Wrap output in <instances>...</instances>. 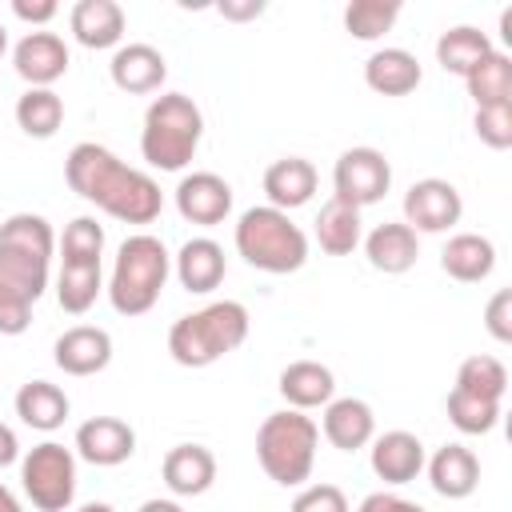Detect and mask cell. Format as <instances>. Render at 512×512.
I'll return each mask as SVG.
<instances>
[{
	"instance_id": "1",
	"label": "cell",
	"mask_w": 512,
	"mask_h": 512,
	"mask_svg": "<svg viewBox=\"0 0 512 512\" xmlns=\"http://www.w3.org/2000/svg\"><path fill=\"white\" fill-rule=\"evenodd\" d=\"M64 176L76 196L124 224H152L160 216V188L144 172L124 168L100 144H76L64 160Z\"/></svg>"
},
{
	"instance_id": "2",
	"label": "cell",
	"mask_w": 512,
	"mask_h": 512,
	"mask_svg": "<svg viewBox=\"0 0 512 512\" xmlns=\"http://www.w3.org/2000/svg\"><path fill=\"white\" fill-rule=\"evenodd\" d=\"M248 336V312L236 300L208 304L192 316H180L168 332V352L184 368H208L220 356L236 352Z\"/></svg>"
},
{
	"instance_id": "3",
	"label": "cell",
	"mask_w": 512,
	"mask_h": 512,
	"mask_svg": "<svg viewBox=\"0 0 512 512\" xmlns=\"http://www.w3.org/2000/svg\"><path fill=\"white\" fill-rule=\"evenodd\" d=\"M204 132V116L200 108L184 96V92H168L156 96L152 108L144 112V136H140V152L152 168L176 172L196 156Z\"/></svg>"
},
{
	"instance_id": "4",
	"label": "cell",
	"mask_w": 512,
	"mask_h": 512,
	"mask_svg": "<svg viewBox=\"0 0 512 512\" xmlns=\"http://www.w3.org/2000/svg\"><path fill=\"white\" fill-rule=\"evenodd\" d=\"M236 252L272 276L296 272L308 260V236L288 220V212L280 208H248L236 224Z\"/></svg>"
},
{
	"instance_id": "5",
	"label": "cell",
	"mask_w": 512,
	"mask_h": 512,
	"mask_svg": "<svg viewBox=\"0 0 512 512\" xmlns=\"http://www.w3.org/2000/svg\"><path fill=\"white\" fill-rule=\"evenodd\" d=\"M316 440H320V428L308 416H300L296 408L292 412H272L256 432V460L268 472V480H276L284 488H296L312 472Z\"/></svg>"
},
{
	"instance_id": "6",
	"label": "cell",
	"mask_w": 512,
	"mask_h": 512,
	"mask_svg": "<svg viewBox=\"0 0 512 512\" xmlns=\"http://www.w3.org/2000/svg\"><path fill=\"white\" fill-rule=\"evenodd\" d=\"M164 280H168V252H164V244L156 236L124 240L120 256H116V268H112V284H108L112 308L120 316H144L160 300Z\"/></svg>"
},
{
	"instance_id": "7",
	"label": "cell",
	"mask_w": 512,
	"mask_h": 512,
	"mask_svg": "<svg viewBox=\"0 0 512 512\" xmlns=\"http://www.w3.org/2000/svg\"><path fill=\"white\" fill-rule=\"evenodd\" d=\"M24 492L40 512H64L76 492V460L64 444H36L20 468Z\"/></svg>"
},
{
	"instance_id": "8",
	"label": "cell",
	"mask_w": 512,
	"mask_h": 512,
	"mask_svg": "<svg viewBox=\"0 0 512 512\" xmlns=\"http://www.w3.org/2000/svg\"><path fill=\"white\" fill-rule=\"evenodd\" d=\"M332 184H336V200L364 208V204L384 200V192L392 184V168H388L384 152H376V148H348L336 160Z\"/></svg>"
},
{
	"instance_id": "9",
	"label": "cell",
	"mask_w": 512,
	"mask_h": 512,
	"mask_svg": "<svg viewBox=\"0 0 512 512\" xmlns=\"http://www.w3.org/2000/svg\"><path fill=\"white\" fill-rule=\"evenodd\" d=\"M460 212H464L460 192L448 180H436V176L416 180L408 188V196H404V220H408L412 232L416 228L420 232H444V228H452L460 220Z\"/></svg>"
},
{
	"instance_id": "10",
	"label": "cell",
	"mask_w": 512,
	"mask_h": 512,
	"mask_svg": "<svg viewBox=\"0 0 512 512\" xmlns=\"http://www.w3.org/2000/svg\"><path fill=\"white\" fill-rule=\"evenodd\" d=\"M76 452L96 468H116L136 452V432L116 416H92L76 428Z\"/></svg>"
},
{
	"instance_id": "11",
	"label": "cell",
	"mask_w": 512,
	"mask_h": 512,
	"mask_svg": "<svg viewBox=\"0 0 512 512\" xmlns=\"http://www.w3.org/2000/svg\"><path fill=\"white\" fill-rule=\"evenodd\" d=\"M176 208H180L184 220L212 228L232 212V188L216 172H192L176 188Z\"/></svg>"
},
{
	"instance_id": "12",
	"label": "cell",
	"mask_w": 512,
	"mask_h": 512,
	"mask_svg": "<svg viewBox=\"0 0 512 512\" xmlns=\"http://www.w3.org/2000/svg\"><path fill=\"white\" fill-rule=\"evenodd\" d=\"M16 72L36 84V88H48L52 80H60L68 72V48L60 36L52 32H28L20 44H16Z\"/></svg>"
},
{
	"instance_id": "13",
	"label": "cell",
	"mask_w": 512,
	"mask_h": 512,
	"mask_svg": "<svg viewBox=\"0 0 512 512\" xmlns=\"http://www.w3.org/2000/svg\"><path fill=\"white\" fill-rule=\"evenodd\" d=\"M108 360H112V336L104 328L80 324L56 340V364L68 376H92V372L108 368Z\"/></svg>"
},
{
	"instance_id": "14",
	"label": "cell",
	"mask_w": 512,
	"mask_h": 512,
	"mask_svg": "<svg viewBox=\"0 0 512 512\" xmlns=\"http://www.w3.org/2000/svg\"><path fill=\"white\" fill-rule=\"evenodd\" d=\"M164 76H168V64L152 44H128L112 56V84L128 96L156 92L164 84Z\"/></svg>"
},
{
	"instance_id": "15",
	"label": "cell",
	"mask_w": 512,
	"mask_h": 512,
	"mask_svg": "<svg viewBox=\"0 0 512 512\" xmlns=\"http://www.w3.org/2000/svg\"><path fill=\"white\" fill-rule=\"evenodd\" d=\"M424 468V444L412 432H384L372 444V472L384 484H408Z\"/></svg>"
},
{
	"instance_id": "16",
	"label": "cell",
	"mask_w": 512,
	"mask_h": 512,
	"mask_svg": "<svg viewBox=\"0 0 512 512\" xmlns=\"http://www.w3.org/2000/svg\"><path fill=\"white\" fill-rule=\"evenodd\" d=\"M216 480V456L204 444H176L164 456V484L176 496H200Z\"/></svg>"
},
{
	"instance_id": "17",
	"label": "cell",
	"mask_w": 512,
	"mask_h": 512,
	"mask_svg": "<svg viewBox=\"0 0 512 512\" xmlns=\"http://www.w3.org/2000/svg\"><path fill=\"white\" fill-rule=\"evenodd\" d=\"M428 480H432V488H436L440 496L464 500V496H472L476 484H480V460H476L464 444H444V448L432 456V464H428Z\"/></svg>"
},
{
	"instance_id": "18",
	"label": "cell",
	"mask_w": 512,
	"mask_h": 512,
	"mask_svg": "<svg viewBox=\"0 0 512 512\" xmlns=\"http://www.w3.org/2000/svg\"><path fill=\"white\" fill-rule=\"evenodd\" d=\"M264 192H268L272 208H280V212L300 208L316 192V168L308 160H300V156H284L264 172Z\"/></svg>"
},
{
	"instance_id": "19",
	"label": "cell",
	"mask_w": 512,
	"mask_h": 512,
	"mask_svg": "<svg viewBox=\"0 0 512 512\" xmlns=\"http://www.w3.org/2000/svg\"><path fill=\"white\" fill-rule=\"evenodd\" d=\"M364 252H368V264L372 268H380L388 276H400V272H408L416 264L420 244H416V232L408 224H380L364 240Z\"/></svg>"
},
{
	"instance_id": "20",
	"label": "cell",
	"mask_w": 512,
	"mask_h": 512,
	"mask_svg": "<svg viewBox=\"0 0 512 512\" xmlns=\"http://www.w3.org/2000/svg\"><path fill=\"white\" fill-rule=\"evenodd\" d=\"M372 428H376V420H372V408L364 400H352V396L348 400H332L328 412H324V436L340 452L364 448L372 440Z\"/></svg>"
},
{
	"instance_id": "21",
	"label": "cell",
	"mask_w": 512,
	"mask_h": 512,
	"mask_svg": "<svg viewBox=\"0 0 512 512\" xmlns=\"http://www.w3.org/2000/svg\"><path fill=\"white\" fill-rule=\"evenodd\" d=\"M72 32L84 48H112L124 36V12L112 0H80L72 8Z\"/></svg>"
},
{
	"instance_id": "22",
	"label": "cell",
	"mask_w": 512,
	"mask_h": 512,
	"mask_svg": "<svg viewBox=\"0 0 512 512\" xmlns=\"http://www.w3.org/2000/svg\"><path fill=\"white\" fill-rule=\"evenodd\" d=\"M364 80L380 96H408L420 84V64L404 48H384L364 64Z\"/></svg>"
},
{
	"instance_id": "23",
	"label": "cell",
	"mask_w": 512,
	"mask_h": 512,
	"mask_svg": "<svg viewBox=\"0 0 512 512\" xmlns=\"http://www.w3.org/2000/svg\"><path fill=\"white\" fill-rule=\"evenodd\" d=\"M440 264H444V272H448L452 280L476 284V280H484V276L496 268V248H492V240H484V236H476V232H460V236L448 240Z\"/></svg>"
},
{
	"instance_id": "24",
	"label": "cell",
	"mask_w": 512,
	"mask_h": 512,
	"mask_svg": "<svg viewBox=\"0 0 512 512\" xmlns=\"http://www.w3.org/2000/svg\"><path fill=\"white\" fill-rule=\"evenodd\" d=\"M176 276L188 292H212L224 280V248L208 236L188 240L176 256Z\"/></svg>"
},
{
	"instance_id": "25",
	"label": "cell",
	"mask_w": 512,
	"mask_h": 512,
	"mask_svg": "<svg viewBox=\"0 0 512 512\" xmlns=\"http://www.w3.org/2000/svg\"><path fill=\"white\" fill-rule=\"evenodd\" d=\"M332 388H336V380H332V372L324 368V364H316V360H296V364H288L284 372H280V396L300 412V408H320V404H328L332 400Z\"/></svg>"
},
{
	"instance_id": "26",
	"label": "cell",
	"mask_w": 512,
	"mask_h": 512,
	"mask_svg": "<svg viewBox=\"0 0 512 512\" xmlns=\"http://www.w3.org/2000/svg\"><path fill=\"white\" fill-rule=\"evenodd\" d=\"M16 416L28 424V428H40V432H52L68 420V396L48 384V380H28L20 392H16Z\"/></svg>"
},
{
	"instance_id": "27",
	"label": "cell",
	"mask_w": 512,
	"mask_h": 512,
	"mask_svg": "<svg viewBox=\"0 0 512 512\" xmlns=\"http://www.w3.org/2000/svg\"><path fill=\"white\" fill-rule=\"evenodd\" d=\"M44 284H48V260L44 256H32L24 248L0 244V288L24 296L32 304V300H40Z\"/></svg>"
},
{
	"instance_id": "28",
	"label": "cell",
	"mask_w": 512,
	"mask_h": 512,
	"mask_svg": "<svg viewBox=\"0 0 512 512\" xmlns=\"http://www.w3.org/2000/svg\"><path fill=\"white\" fill-rule=\"evenodd\" d=\"M488 52H496L492 40H488L480 28H468V24L448 28V32L436 40V60H440V68H444V72H456V76H468Z\"/></svg>"
},
{
	"instance_id": "29",
	"label": "cell",
	"mask_w": 512,
	"mask_h": 512,
	"mask_svg": "<svg viewBox=\"0 0 512 512\" xmlns=\"http://www.w3.org/2000/svg\"><path fill=\"white\" fill-rule=\"evenodd\" d=\"M316 240L328 256H348L360 244V208L332 196L316 216Z\"/></svg>"
},
{
	"instance_id": "30",
	"label": "cell",
	"mask_w": 512,
	"mask_h": 512,
	"mask_svg": "<svg viewBox=\"0 0 512 512\" xmlns=\"http://www.w3.org/2000/svg\"><path fill=\"white\" fill-rule=\"evenodd\" d=\"M464 80H468V96L476 100V108L512 104V60L504 52H488Z\"/></svg>"
},
{
	"instance_id": "31",
	"label": "cell",
	"mask_w": 512,
	"mask_h": 512,
	"mask_svg": "<svg viewBox=\"0 0 512 512\" xmlns=\"http://www.w3.org/2000/svg\"><path fill=\"white\" fill-rule=\"evenodd\" d=\"M16 124L36 136V140H48L56 136V128L64 124V100L52 92V88H32L16 100Z\"/></svg>"
},
{
	"instance_id": "32",
	"label": "cell",
	"mask_w": 512,
	"mask_h": 512,
	"mask_svg": "<svg viewBox=\"0 0 512 512\" xmlns=\"http://www.w3.org/2000/svg\"><path fill=\"white\" fill-rule=\"evenodd\" d=\"M456 388L500 404L504 392H508V368H504L496 356H468V360L460 364V372H456Z\"/></svg>"
},
{
	"instance_id": "33",
	"label": "cell",
	"mask_w": 512,
	"mask_h": 512,
	"mask_svg": "<svg viewBox=\"0 0 512 512\" xmlns=\"http://www.w3.org/2000/svg\"><path fill=\"white\" fill-rule=\"evenodd\" d=\"M400 16V0H352L344 8V28L356 40H376L384 36Z\"/></svg>"
},
{
	"instance_id": "34",
	"label": "cell",
	"mask_w": 512,
	"mask_h": 512,
	"mask_svg": "<svg viewBox=\"0 0 512 512\" xmlns=\"http://www.w3.org/2000/svg\"><path fill=\"white\" fill-rule=\"evenodd\" d=\"M56 296H60L64 312H72V316L88 312L96 304V296H100V268L96 264H64Z\"/></svg>"
},
{
	"instance_id": "35",
	"label": "cell",
	"mask_w": 512,
	"mask_h": 512,
	"mask_svg": "<svg viewBox=\"0 0 512 512\" xmlns=\"http://www.w3.org/2000/svg\"><path fill=\"white\" fill-rule=\"evenodd\" d=\"M448 420H452L460 432H468V436H484V432L496 428V420H500V404L452 388V392H448Z\"/></svg>"
},
{
	"instance_id": "36",
	"label": "cell",
	"mask_w": 512,
	"mask_h": 512,
	"mask_svg": "<svg viewBox=\"0 0 512 512\" xmlns=\"http://www.w3.org/2000/svg\"><path fill=\"white\" fill-rule=\"evenodd\" d=\"M0 244L8 248H24L32 256H52V228L44 216H32V212H16L0 224Z\"/></svg>"
},
{
	"instance_id": "37",
	"label": "cell",
	"mask_w": 512,
	"mask_h": 512,
	"mask_svg": "<svg viewBox=\"0 0 512 512\" xmlns=\"http://www.w3.org/2000/svg\"><path fill=\"white\" fill-rule=\"evenodd\" d=\"M104 252V228L92 216H80L64 228V264H96Z\"/></svg>"
},
{
	"instance_id": "38",
	"label": "cell",
	"mask_w": 512,
	"mask_h": 512,
	"mask_svg": "<svg viewBox=\"0 0 512 512\" xmlns=\"http://www.w3.org/2000/svg\"><path fill=\"white\" fill-rule=\"evenodd\" d=\"M472 128H476V136H480L488 148H496V152L512 148V104L476 108V120H472Z\"/></svg>"
},
{
	"instance_id": "39",
	"label": "cell",
	"mask_w": 512,
	"mask_h": 512,
	"mask_svg": "<svg viewBox=\"0 0 512 512\" xmlns=\"http://www.w3.org/2000/svg\"><path fill=\"white\" fill-rule=\"evenodd\" d=\"M292 512H348V496L336 484H312L292 500Z\"/></svg>"
},
{
	"instance_id": "40",
	"label": "cell",
	"mask_w": 512,
	"mask_h": 512,
	"mask_svg": "<svg viewBox=\"0 0 512 512\" xmlns=\"http://www.w3.org/2000/svg\"><path fill=\"white\" fill-rule=\"evenodd\" d=\"M32 324V304L8 288H0V336H20Z\"/></svg>"
},
{
	"instance_id": "41",
	"label": "cell",
	"mask_w": 512,
	"mask_h": 512,
	"mask_svg": "<svg viewBox=\"0 0 512 512\" xmlns=\"http://www.w3.org/2000/svg\"><path fill=\"white\" fill-rule=\"evenodd\" d=\"M484 324H488V332H492L500 344H512V292H508V288H500V292L488 300Z\"/></svg>"
},
{
	"instance_id": "42",
	"label": "cell",
	"mask_w": 512,
	"mask_h": 512,
	"mask_svg": "<svg viewBox=\"0 0 512 512\" xmlns=\"http://www.w3.org/2000/svg\"><path fill=\"white\" fill-rule=\"evenodd\" d=\"M12 12L28 24H48L56 16V0H12Z\"/></svg>"
},
{
	"instance_id": "43",
	"label": "cell",
	"mask_w": 512,
	"mask_h": 512,
	"mask_svg": "<svg viewBox=\"0 0 512 512\" xmlns=\"http://www.w3.org/2000/svg\"><path fill=\"white\" fill-rule=\"evenodd\" d=\"M360 512H424V508H420V504H412V500L388 496V492H372V496L360 504Z\"/></svg>"
},
{
	"instance_id": "44",
	"label": "cell",
	"mask_w": 512,
	"mask_h": 512,
	"mask_svg": "<svg viewBox=\"0 0 512 512\" xmlns=\"http://www.w3.org/2000/svg\"><path fill=\"white\" fill-rule=\"evenodd\" d=\"M224 20H236V24H244V20H256L260 12H264V0H220V8H216Z\"/></svg>"
},
{
	"instance_id": "45",
	"label": "cell",
	"mask_w": 512,
	"mask_h": 512,
	"mask_svg": "<svg viewBox=\"0 0 512 512\" xmlns=\"http://www.w3.org/2000/svg\"><path fill=\"white\" fill-rule=\"evenodd\" d=\"M16 456H20V444H16L12 428H8V424H0V468H8Z\"/></svg>"
},
{
	"instance_id": "46",
	"label": "cell",
	"mask_w": 512,
	"mask_h": 512,
	"mask_svg": "<svg viewBox=\"0 0 512 512\" xmlns=\"http://www.w3.org/2000/svg\"><path fill=\"white\" fill-rule=\"evenodd\" d=\"M140 512H184V508L172 500H148V504H140Z\"/></svg>"
},
{
	"instance_id": "47",
	"label": "cell",
	"mask_w": 512,
	"mask_h": 512,
	"mask_svg": "<svg viewBox=\"0 0 512 512\" xmlns=\"http://www.w3.org/2000/svg\"><path fill=\"white\" fill-rule=\"evenodd\" d=\"M0 512H20V504H16V496H12V492H8L4 484H0Z\"/></svg>"
},
{
	"instance_id": "48",
	"label": "cell",
	"mask_w": 512,
	"mask_h": 512,
	"mask_svg": "<svg viewBox=\"0 0 512 512\" xmlns=\"http://www.w3.org/2000/svg\"><path fill=\"white\" fill-rule=\"evenodd\" d=\"M80 512H116V508H108V504H84Z\"/></svg>"
},
{
	"instance_id": "49",
	"label": "cell",
	"mask_w": 512,
	"mask_h": 512,
	"mask_svg": "<svg viewBox=\"0 0 512 512\" xmlns=\"http://www.w3.org/2000/svg\"><path fill=\"white\" fill-rule=\"evenodd\" d=\"M4 48H8V32H4V24H0V56H4Z\"/></svg>"
}]
</instances>
